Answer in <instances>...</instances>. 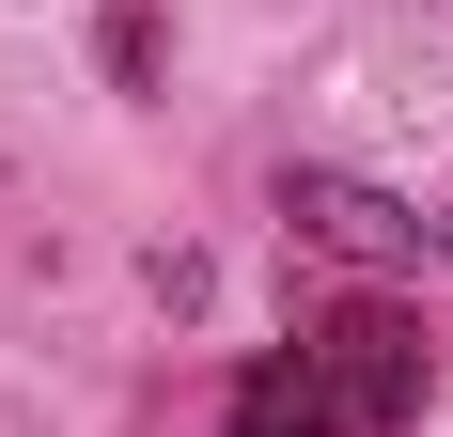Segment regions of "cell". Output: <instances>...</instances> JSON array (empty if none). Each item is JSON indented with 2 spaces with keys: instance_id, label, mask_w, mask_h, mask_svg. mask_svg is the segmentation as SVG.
I'll return each mask as SVG.
<instances>
[{
  "instance_id": "cell-3",
  "label": "cell",
  "mask_w": 453,
  "mask_h": 437,
  "mask_svg": "<svg viewBox=\"0 0 453 437\" xmlns=\"http://www.w3.org/2000/svg\"><path fill=\"white\" fill-rule=\"evenodd\" d=\"M219 437H360V422L328 406L313 359H250V375H234V406H219Z\"/></svg>"
},
{
  "instance_id": "cell-5",
  "label": "cell",
  "mask_w": 453,
  "mask_h": 437,
  "mask_svg": "<svg viewBox=\"0 0 453 437\" xmlns=\"http://www.w3.org/2000/svg\"><path fill=\"white\" fill-rule=\"evenodd\" d=\"M438 265H453V203H438Z\"/></svg>"
},
{
  "instance_id": "cell-2",
  "label": "cell",
  "mask_w": 453,
  "mask_h": 437,
  "mask_svg": "<svg viewBox=\"0 0 453 437\" xmlns=\"http://www.w3.org/2000/svg\"><path fill=\"white\" fill-rule=\"evenodd\" d=\"M281 218H297L313 250H344V265H438V218L391 203L375 172H328V157H297V172H281Z\"/></svg>"
},
{
  "instance_id": "cell-4",
  "label": "cell",
  "mask_w": 453,
  "mask_h": 437,
  "mask_svg": "<svg viewBox=\"0 0 453 437\" xmlns=\"http://www.w3.org/2000/svg\"><path fill=\"white\" fill-rule=\"evenodd\" d=\"M94 63H110V94H157V63H173V16H157V0H110V16H94Z\"/></svg>"
},
{
  "instance_id": "cell-1",
  "label": "cell",
  "mask_w": 453,
  "mask_h": 437,
  "mask_svg": "<svg viewBox=\"0 0 453 437\" xmlns=\"http://www.w3.org/2000/svg\"><path fill=\"white\" fill-rule=\"evenodd\" d=\"M297 359H313L328 375V406H344V422L360 437H391V422H422V406H438V328H422L407 297H328L313 328H297Z\"/></svg>"
}]
</instances>
